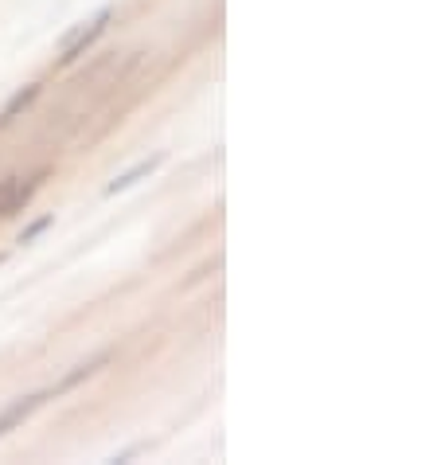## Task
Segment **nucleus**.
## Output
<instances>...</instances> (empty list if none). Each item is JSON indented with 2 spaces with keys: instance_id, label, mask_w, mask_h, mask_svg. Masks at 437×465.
Listing matches in <instances>:
<instances>
[{
  "instance_id": "nucleus-1",
  "label": "nucleus",
  "mask_w": 437,
  "mask_h": 465,
  "mask_svg": "<svg viewBox=\"0 0 437 465\" xmlns=\"http://www.w3.org/2000/svg\"><path fill=\"white\" fill-rule=\"evenodd\" d=\"M110 20H113V8H102L94 20H86V24H79L67 40H63V51H59V63L67 67V63H74L79 55H86L90 47H94L102 35H106V28H110Z\"/></svg>"
},
{
  "instance_id": "nucleus-5",
  "label": "nucleus",
  "mask_w": 437,
  "mask_h": 465,
  "mask_svg": "<svg viewBox=\"0 0 437 465\" xmlns=\"http://www.w3.org/2000/svg\"><path fill=\"white\" fill-rule=\"evenodd\" d=\"M35 98H40V83H32V86H20L16 90V94H12L8 102H5V110H0V129H5V125H12V122H16L20 118V114L24 110H28L32 106V102Z\"/></svg>"
},
{
  "instance_id": "nucleus-3",
  "label": "nucleus",
  "mask_w": 437,
  "mask_h": 465,
  "mask_svg": "<svg viewBox=\"0 0 437 465\" xmlns=\"http://www.w3.org/2000/svg\"><path fill=\"white\" fill-rule=\"evenodd\" d=\"M47 399H55V395H51V391H35V395H20L16 403H8L5 411H0V438L12 434V430H20V426L28 422L35 411L47 403Z\"/></svg>"
},
{
  "instance_id": "nucleus-4",
  "label": "nucleus",
  "mask_w": 437,
  "mask_h": 465,
  "mask_svg": "<svg viewBox=\"0 0 437 465\" xmlns=\"http://www.w3.org/2000/svg\"><path fill=\"white\" fill-rule=\"evenodd\" d=\"M160 164H164V153H157V157H149V161H137L130 173H121L118 180H110V184H106V196H118V192H130L133 184H141V180H145V176L157 173Z\"/></svg>"
},
{
  "instance_id": "nucleus-6",
  "label": "nucleus",
  "mask_w": 437,
  "mask_h": 465,
  "mask_svg": "<svg viewBox=\"0 0 437 465\" xmlns=\"http://www.w3.org/2000/svg\"><path fill=\"white\" fill-rule=\"evenodd\" d=\"M51 223H55V219H51V215H44V219H35V223H32L28 231H20V247H28V242H32V239H40V235H44V231L51 227Z\"/></svg>"
},
{
  "instance_id": "nucleus-2",
  "label": "nucleus",
  "mask_w": 437,
  "mask_h": 465,
  "mask_svg": "<svg viewBox=\"0 0 437 465\" xmlns=\"http://www.w3.org/2000/svg\"><path fill=\"white\" fill-rule=\"evenodd\" d=\"M40 188H44V173H32V176H5V180H0V215H16Z\"/></svg>"
}]
</instances>
